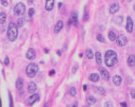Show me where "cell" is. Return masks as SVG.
Returning a JSON list of instances; mask_svg holds the SVG:
<instances>
[{
	"mask_svg": "<svg viewBox=\"0 0 135 107\" xmlns=\"http://www.w3.org/2000/svg\"><path fill=\"white\" fill-rule=\"evenodd\" d=\"M118 62V55L114 50H108L105 54V64L109 67L114 66Z\"/></svg>",
	"mask_w": 135,
	"mask_h": 107,
	"instance_id": "cell-1",
	"label": "cell"
},
{
	"mask_svg": "<svg viewBox=\"0 0 135 107\" xmlns=\"http://www.w3.org/2000/svg\"><path fill=\"white\" fill-rule=\"evenodd\" d=\"M7 35H8V38L11 42H14L17 39V37H18V28L16 27L15 24L11 23L8 26Z\"/></svg>",
	"mask_w": 135,
	"mask_h": 107,
	"instance_id": "cell-2",
	"label": "cell"
},
{
	"mask_svg": "<svg viewBox=\"0 0 135 107\" xmlns=\"http://www.w3.org/2000/svg\"><path fill=\"white\" fill-rule=\"evenodd\" d=\"M38 70H39L38 66H37L35 63H30V64L27 66L26 73H27V75H28L29 78H34V77L36 76Z\"/></svg>",
	"mask_w": 135,
	"mask_h": 107,
	"instance_id": "cell-3",
	"label": "cell"
},
{
	"mask_svg": "<svg viewBox=\"0 0 135 107\" xmlns=\"http://www.w3.org/2000/svg\"><path fill=\"white\" fill-rule=\"evenodd\" d=\"M13 12H14V14L17 15V16L18 15H23L25 13V12H26V6H25V4L22 3V2L17 3L15 5L14 9H13Z\"/></svg>",
	"mask_w": 135,
	"mask_h": 107,
	"instance_id": "cell-4",
	"label": "cell"
},
{
	"mask_svg": "<svg viewBox=\"0 0 135 107\" xmlns=\"http://www.w3.org/2000/svg\"><path fill=\"white\" fill-rule=\"evenodd\" d=\"M115 40H116V43H117V45H118L119 46H124V45H126L127 43V36L124 35V34H120L118 37H116Z\"/></svg>",
	"mask_w": 135,
	"mask_h": 107,
	"instance_id": "cell-5",
	"label": "cell"
},
{
	"mask_svg": "<svg viewBox=\"0 0 135 107\" xmlns=\"http://www.w3.org/2000/svg\"><path fill=\"white\" fill-rule=\"evenodd\" d=\"M126 29L127 32H132L133 31V20L130 16L127 17V25H126Z\"/></svg>",
	"mask_w": 135,
	"mask_h": 107,
	"instance_id": "cell-6",
	"label": "cell"
},
{
	"mask_svg": "<svg viewBox=\"0 0 135 107\" xmlns=\"http://www.w3.org/2000/svg\"><path fill=\"white\" fill-rule=\"evenodd\" d=\"M39 98H40V96H39L38 94H34V93H33V95H31V96L28 99V105H29V106L33 105L36 101L39 100Z\"/></svg>",
	"mask_w": 135,
	"mask_h": 107,
	"instance_id": "cell-7",
	"label": "cell"
},
{
	"mask_svg": "<svg viewBox=\"0 0 135 107\" xmlns=\"http://www.w3.org/2000/svg\"><path fill=\"white\" fill-rule=\"evenodd\" d=\"M119 8H120V6H119V3H118V2L113 3V4L110 7V13H111V14H115V13L119 11Z\"/></svg>",
	"mask_w": 135,
	"mask_h": 107,
	"instance_id": "cell-8",
	"label": "cell"
},
{
	"mask_svg": "<svg viewBox=\"0 0 135 107\" xmlns=\"http://www.w3.org/2000/svg\"><path fill=\"white\" fill-rule=\"evenodd\" d=\"M99 71H100V74H101V77L106 80V81H109L110 80V74H109V71L106 69V68H99Z\"/></svg>",
	"mask_w": 135,
	"mask_h": 107,
	"instance_id": "cell-9",
	"label": "cell"
},
{
	"mask_svg": "<svg viewBox=\"0 0 135 107\" xmlns=\"http://www.w3.org/2000/svg\"><path fill=\"white\" fill-rule=\"evenodd\" d=\"M26 56H27V58H28V60H34V59H35V57H36L35 50H34L33 48H29V49L28 50V52H27Z\"/></svg>",
	"mask_w": 135,
	"mask_h": 107,
	"instance_id": "cell-10",
	"label": "cell"
},
{
	"mask_svg": "<svg viewBox=\"0 0 135 107\" xmlns=\"http://www.w3.org/2000/svg\"><path fill=\"white\" fill-rule=\"evenodd\" d=\"M54 4H55V0H46L45 2V10L50 12L53 10L54 8Z\"/></svg>",
	"mask_w": 135,
	"mask_h": 107,
	"instance_id": "cell-11",
	"label": "cell"
},
{
	"mask_svg": "<svg viewBox=\"0 0 135 107\" xmlns=\"http://www.w3.org/2000/svg\"><path fill=\"white\" fill-rule=\"evenodd\" d=\"M62 28H63V22H62L61 20L58 21V22L56 23L55 28H54V32H55V33H59V32L62 29Z\"/></svg>",
	"mask_w": 135,
	"mask_h": 107,
	"instance_id": "cell-12",
	"label": "cell"
},
{
	"mask_svg": "<svg viewBox=\"0 0 135 107\" xmlns=\"http://www.w3.org/2000/svg\"><path fill=\"white\" fill-rule=\"evenodd\" d=\"M70 21L72 24H74L75 26H78V23H79V19H78V13L77 12H74L71 15V18H70Z\"/></svg>",
	"mask_w": 135,
	"mask_h": 107,
	"instance_id": "cell-13",
	"label": "cell"
},
{
	"mask_svg": "<svg viewBox=\"0 0 135 107\" xmlns=\"http://www.w3.org/2000/svg\"><path fill=\"white\" fill-rule=\"evenodd\" d=\"M127 66H128L134 67V66H135V57H134L133 54H132V55H129V57L127 58Z\"/></svg>",
	"mask_w": 135,
	"mask_h": 107,
	"instance_id": "cell-14",
	"label": "cell"
},
{
	"mask_svg": "<svg viewBox=\"0 0 135 107\" xmlns=\"http://www.w3.org/2000/svg\"><path fill=\"white\" fill-rule=\"evenodd\" d=\"M36 90H37V84L34 82H30L29 84H28V92L33 94Z\"/></svg>",
	"mask_w": 135,
	"mask_h": 107,
	"instance_id": "cell-15",
	"label": "cell"
},
{
	"mask_svg": "<svg viewBox=\"0 0 135 107\" xmlns=\"http://www.w3.org/2000/svg\"><path fill=\"white\" fill-rule=\"evenodd\" d=\"M89 79H90V81L93 82H97L99 81V75H98L97 73H92V74L90 75Z\"/></svg>",
	"mask_w": 135,
	"mask_h": 107,
	"instance_id": "cell-16",
	"label": "cell"
},
{
	"mask_svg": "<svg viewBox=\"0 0 135 107\" xmlns=\"http://www.w3.org/2000/svg\"><path fill=\"white\" fill-rule=\"evenodd\" d=\"M121 82H122V78H121V76L115 75V76L113 77V83H114L116 86H119V85L121 84Z\"/></svg>",
	"mask_w": 135,
	"mask_h": 107,
	"instance_id": "cell-17",
	"label": "cell"
},
{
	"mask_svg": "<svg viewBox=\"0 0 135 107\" xmlns=\"http://www.w3.org/2000/svg\"><path fill=\"white\" fill-rule=\"evenodd\" d=\"M15 86H16V88H17L18 90H21V89L23 88V86H24V82H23V80H22L21 78H18V79L16 80V84H15Z\"/></svg>",
	"mask_w": 135,
	"mask_h": 107,
	"instance_id": "cell-18",
	"label": "cell"
},
{
	"mask_svg": "<svg viewBox=\"0 0 135 107\" xmlns=\"http://www.w3.org/2000/svg\"><path fill=\"white\" fill-rule=\"evenodd\" d=\"M95 90L96 91V93H98L99 95H102V96L105 95V93H106L105 88L102 86H96V87H95Z\"/></svg>",
	"mask_w": 135,
	"mask_h": 107,
	"instance_id": "cell-19",
	"label": "cell"
},
{
	"mask_svg": "<svg viewBox=\"0 0 135 107\" xmlns=\"http://www.w3.org/2000/svg\"><path fill=\"white\" fill-rule=\"evenodd\" d=\"M95 60H96V63L98 65H101L102 64V55L100 52H95Z\"/></svg>",
	"mask_w": 135,
	"mask_h": 107,
	"instance_id": "cell-20",
	"label": "cell"
},
{
	"mask_svg": "<svg viewBox=\"0 0 135 107\" xmlns=\"http://www.w3.org/2000/svg\"><path fill=\"white\" fill-rule=\"evenodd\" d=\"M108 38H109L110 41H111V42L115 41V39H116V34L114 33V31H112V30L109 31V33H108Z\"/></svg>",
	"mask_w": 135,
	"mask_h": 107,
	"instance_id": "cell-21",
	"label": "cell"
},
{
	"mask_svg": "<svg viewBox=\"0 0 135 107\" xmlns=\"http://www.w3.org/2000/svg\"><path fill=\"white\" fill-rule=\"evenodd\" d=\"M7 20V14L5 12H0V25H2Z\"/></svg>",
	"mask_w": 135,
	"mask_h": 107,
	"instance_id": "cell-22",
	"label": "cell"
},
{
	"mask_svg": "<svg viewBox=\"0 0 135 107\" xmlns=\"http://www.w3.org/2000/svg\"><path fill=\"white\" fill-rule=\"evenodd\" d=\"M87 102H88V104L93 105V104H95V103L96 102V99H95V98L90 96V97H88V99H87Z\"/></svg>",
	"mask_w": 135,
	"mask_h": 107,
	"instance_id": "cell-23",
	"label": "cell"
},
{
	"mask_svg": "<svg viewBox=\"0 0 135 107\" xmlns=\"http://www.w3.org/2000/svg\"><path fill=\"white\" fill-rule=\"evenodd\" d=\"M86 55H87L88 59H93L94 58V52L92 51V49H90V48L86 49Z\"/></svg>",
	"mask_w": 135,
	"mask_h": 107,
	"instance_id": "cell-24",
	"label": "cell"
},
{
	"mask_svg": "<svg viewBox=\"0 0 135 107\" xmlns=\"http://www.w3.org/2000/svg\"><path fill=\"white\" fill-rule=\"evenodd\" d=\"M24 24H25V19H24V18H19L18 21H17L16 27H17V28H22V27L24 26Z\"/></svg>",
	"mask_w": 135,
	"mask_h": 107,
	"instance_id": "cell-25",
	"label": "cell"
},
{
	"mask_svg": "<svg viewBox=\"0 0 135 107\" xmlns=\"http://www.w3.org/2000/svg\"><path fill=\"white\" fill-rule=\"evenodd\" d=\"M122 20H123V17H122L121 15H119V16H116V17L113 19V21H114V22H116L118 25H120V24L122 23Z\"/></svg>",
	"mask_w": 135,
	"mask_h": 107,
	"instance_id": "cell-26",
	"label": "cell"
},
{
	"mask_svg": "<svg viewBox=\"0 0 135 107\" xmlns=\"http://www.w3.org/2000/svg\"><path fill=\"white\" fill-rule=\"evenodd\" d=\"M69 93H70V95L72 97H75L77 95V89H76V87H71L70 90H69Z\"/></svg>",
	"mask_w": 135,
	"mask_h": 107,
	"instance_id": "cell-27",
	"label": "cell"
},
{
	"mask_svg": "<svg viewBox=\"0 0 135 107\" xmlns=\"http://www.w3.org/2000/svg\"><path fill=\"white\" fill-rule=\"evenodd\" d=\"M96 39H97V41H99V42H102V43L105 42V39H104V37H103L101 34H97V35H96Z\"/></svg>",
	"mask_w": 135,
	"mask_h": 107,
	"instance_id": "cell-28",
	"label": "cell"
},
{
	"mask_svg": "<svg viewBox=\"0 0 135 107\" xmlns=\"http://www.w3.org/2000/svg\"><path fill=\"white\" fill-rule=\"evenodd\" d=\"M34 14H35V10H34L33 8H30L29 11H28V15H29V17H32Z\"/></svg>",
	"mask_w": 135,
	"mask_h": 107,
	"instance_id": "cell-29",
	"label": "cell"
},
{
	"mask_svg": "<svg viewBox=\"0 0 135 107\" xmlns=\"http://www.w3.org/2000/svg\"><path fill=\"white\" fill-rule=\"evenodd\" d=\"M104 106H105V107H113V104H112V102H111V100H108V101L105 102Z\"/></svg>",
	"mask_w": 135,
	"mask_h": 107,
	"instance_id": "cell-30",
	"label": "cell"
},
{
	"mask_svg": "<svg viewBox=\"0 0 135 107\" xmlns=\"http://www.w3.org/2000/svg\"><path fill=\"white\" fill-rule=\"evenodd\" d=\"M88 18H89V16H88V11H87V10H85V12H84V17H83V20H84V21H87V20H88Z\"/></svg>",
	"mask_w": 135,
	"mask_h": 107,
	"instance_id": "cell-31",
	"label": "cell"
},
{
	"mask_svg": "<svg viewBox=\"0 0 135 107\" xmlns=\"http://www.w3.org/2000/svg\"><path fill=\"white\" fill-rule=\"evenodd\" d=\"M9 97H10V107H13V101H12V97L11 93L9 94Z\"/></svg>",
	"mask_w": 135,
	"mask_h": 107,
	"instance_id": "cell-32",
	"label": "cell"
},
{
	"mask_svg": "<svg viewBox=\"0 0 135 107\" xmlns=\"http://www.w3.org/2000/svg\"><path fill=\"white\" fill-rule=\"evenodd\" d=\"M78 67H79V66H78V65H75V66H73V69H72V73H73V74H75V73L77 72Z\"/></svg>",
	"mask_w": 135,
	"mask_h": 107,
	"instance_id": "cell-33",
	"label": "cell"
},
{
	"mask_svg": "<svg viewBox=\"0 0 135 107\" xmlns=\"http://www.w3.org/2000/svg\"><path fill=\"white\" fill-rule=\"evenodd\" d=\"M1 4H2L4 7H7V6H8V1H7V0H1Z\"/></svg>",
	"mask_w": 135,
	"mask_h": 107,
	"instance_id": "cell-34",
	"label": "cell"
},
{
	"mask_svg": "<svg viewBox=\"0 0 135 107\" xmlns=\"http://www.w3.org/2000/svg\"><path fill=\"white\" fill-rule=\"evenodd\" d=\"M4 64H5L6 66H8V65L10 64V60H9V57H6V58H5V61H4Z\"/></svg>",
	"mask_w": 135,
	"mask_h": 107,
	"instance_id": "cell-35",
	"label": "cell"
},
{
	"mask_svg": "<svg viewBox=\"0 0 135 107\" xmlns=\"http://www.w3.org/2000/svg\"><path fill=\"white\" fill-rule=\"evenodd\" d=\"M121 106L122 107H127V103L125 102V101H123V102H121Z\"/></svg>",
	"mask_w": 135,
	"mask_h": 107,
	"instance_id": "cell-36",
	"label": "cell"
},
{
	"mask_svg": "<svg viewBox=\"0 0 135 107\" xmlns=\"http://www.w3.org/2000/svg\"><path fill=\"white\" fill-rule=\"evenodd\" d=\"M130 94H131V98H132V99H134V98H135V97H134V89H132V90H131Z\"/></svg>",
	"mask_w": 135,
	"mask_h": 107,
	"instance_id": "cell-37",
	"label": "cell"
},
{
	"mask_svg": "<svg viewBox=\"0 0 135 107\" xmlns=\"http://www.w3.org/2000/svg\"><path fill=\"white\" fill-rule=\"evenodd\" d=\"M69 107H78V102H75L73 105H71V106H69Z\"/></svg>",
	"mask_w": 135,
	"mask_h": 107,
	"instance_id": "cell-38",
	"label": "cell"
},
{
	"mask_svg": "<svg viewBox=\"0 0 135 107\" xmlns=\"http://www.w3.org/2000/svg\"><path fill=\"white\" fill-rule=\"evenodd\" d=\"M58 6H59V9H60V8L62 7V3H59V5H58Z\"/></svg>",
	"mask_w": 135,
	"mask_h": 107,
	"instance_id": "cell-39",
	"label": "cell"
},
{
	"mask_svg": "<svg viewBox=\"0 0 135 107\" xmlns=\"http://www.w3.org/2000/svg\"><path fill=\"white\" fill-rule=\"evenodd\" d=\"M54 73H55V70H51V71H50V73H49V74H50V75H53V74H54Z\"/></svg>",
	"mask_w": 135,
	"mask_h": 107,
	"instance_id": "cell-40",
	"label": "cell"
},
{
	"mask_svg": "<svg viewBox=\"0 0 135 107\" xmlns=\"http://www.w3.org/2000/svg\"><path fill=\"white\" fill-rule=\"evenodd\" d=\"M83 89L86 91V90H87V85H83Z\"/></svg>",
	"mask_w": 135,
	"mask_h": 107,
	"instance_id": "cell-41",
	"label": "cell"
},
{
	"mask_svg": "<svg viewBox=\"0 0 135 107\" xmlns=\"http://www.w3.org/2000/svg\"><path fill=\"white\" fill-rule=\"evenodd\" d=\"M44 107H49V104H48V103H45V104H44Z\"/></svg>",
	"mask_w": 135,
	"mask_h": 107,
	"instance_id": "cell-42",
	"label": "cell"
},
{
	"mask_svg": "<svg viewBox=\"0 0 135 107\" xmlns=\"http://www.w3.org/2000/svg\"><path fill=\"white\" fill-rule=\"evenodd\" d=\"M58 55H59V56H60V55H61V53H60V50L58 51Z\"/></svg>",
	"mask_w": 135,
	"mask_h": 107,
	"instance_id": "cell-43",
	"label": "cell"
},
{
	"mask_svg": "<svg viewBox=\"0 0 135 107\" xmlns=\"http://www.w3.org/2000/svg\"><path fill=\"white\" fill-rule=\"evenodd\" d=\"M28 3L31 4V3H32V0H28Z\"/></svg>",
	"mask_w": 135,
	"mask_h": 107,
	"instance_id": "cell-44",
	"label": "cell"
},
{
	"mask_svg": "<svg viewBox=\"0 0 135 107\" xmlns=\"http://www.w3.org/2000/svg\"><path fill=\"white\" fill-rule=\"evenodd\" d=\"M127 2H131V1H132V0H127Z\"/></svg>",
	"mask_w": 135,
	"mask_h": 107,
	"instance_id": "cell-45",
	"label": "cell"
}]
</instances>
